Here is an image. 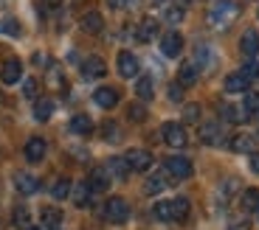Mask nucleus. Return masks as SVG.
Masks as SVG:
<instances>
[{
    "label": "nucleus",
    "instance_id": "nucleus-44",
    "mask_svg": "<svg viewBox=\"0 0 259 230\" xmlns=\"http://www.w3.org/2000/svg\"><path fill=\"white\" fill-rule=\"evenodd\" d=\"M228 230H251V222H248V219H234V222L228 224Z\"/></svg>",
    "mask_w": 259,
    "mask_h": 230
},
{
    "label": "nucleus",
    "instance_id": "nucleus-29",
    "mask_svg": "<svg viewBox=\"0 0 259 230\" xmlns=\"http://www.w3.org/2000/svg\"><path fill=\"white\" fill-rule=\"evenodd\" d=\"M71 132L73 135H91L93 132V121L88 115H73L71 118Z\"/></svg>",
    "mask_w": 259,
    "mask_h": 230
},
{
    "label": "nucleus",
    "instance_id": "nucleus-8",
    "mask_svg": "<svg viewBox=\"0 0 259 230\" xmlns=\"http://www.w3.org/2000/svg\"><path fill=\"white\" fill-rule=\"evenodd\" d=\"M116 68H118V76L121 79H136L138 76V59L136 53H130V51H121L116 59Z\"/></svg>",
    "mask_w": 259,
    "mask_h": 230
},
{
    "label": "nucleus",
    "instance_id": "nucleus-20",
    "mask_svg": "<svg viewBox=\"0 0 259 230\" xmlns=\"http://www.w3.org/2000/svg\"><path fill=\"white\" fill-rule=\"evenodd\" d=\"M163 188H169V174H166V171L152 174V177L144 183V194H149V197H152V194H161Z\"/></svg>",
    "mask_w": 259,
    "mask_h": 230
},
{
    "label": "nucleus",
    "instance_id": "nucleus-22",
    "mask_svg": "<svg viewBox=\"0 0 259 230\" xmlns=\"http://www.w3.org/2000/svg\"><path fill=\"white\" fill-rule=\"evenodd\" d=\"M104 168H107V174H110L113 180H127V174H130V166H127V160H124V157L107 160V163H104Z\"/></svg>",
    "mask_w": 259,
    "mask_h": 230
},
{
    "label": "nucleus",
    "instance_id": "nucleus-25",
    "mask_svg": "<svg viewBox=\"0 0 259 230\" xmlns=\"http://www.w3.org/2000/svg\"><path fill=\"white\" fill-rule=\"evenodd\" d=\"M237 186H240L237 180H226V183L217 188V205H220V208H226V205L231 202V197H234V191H237Z\"/></svg>",
    "mask_w": 259,
    "mask_h": 230
},
{
    "label": "nucleus",
    "instance_id": "nucleus-13",
    "mask_svg": "<svg viewBox=\"0 0 259 230\" xmlns=\"http://www.w3.org/2000/svg\"><path fill=\"white\" fill-rule=\"evenodd\" d=\"M240 51H242V56H245V59H256V53H259V34L253 31V28H248V31L242 34Z\"/></svg>",
    "mask_w": 259,
    "mask_h": 230
},
{
    "label": "nucleus",
    "instance_id": "nucleus-38",
    "mask_svg": "<svg viewBox=\"0 0 259 230\" xmlns=\"http://www.w3.org/2000/svg\"><path fill=\"white\" fill-rule=\"evenodd\" d=\"M127 115H130V121H147V109H144V104H130Z\"/></svg>",
    "mask_w": 259,
    "mask_h": 230
},
{
    "label": "nucleus",
    "instance_id": "nucleus-41",
    "mask_svg": "<svg viewBox=\"0 0 259 230\" xmlns=\"http://www.w3.org/2000/svg\"><path fill=\"white\" fill-rule=\"evenodd\" d=\"M23 96L37 98V79H26V82H23Z\"/></svg>",
    "mask_w": 259,
    "mask_h": 230
},
{
    "label": "nucleus",
    "instance_id": "nucleus-7",
    "mask_svg": "<svg viewBox=\"0 0 259 230\" xmlns=\"http://www.w3.org/2000/svg\"><path fill=\"white\" fill-rule=\"evenodd\" d=\"M181 51H183V37L178 31H166L161 37V53L163 56H169V59H175V56H181Z\"/></svg>",
    "mask_w": 259,
    "mask_h": 230
},
{
    "label": "nucleus",
    "instance_id": "nucleus-18",
    "mask_svg": "<svg viewBox=\"0 0 259 230\" xmlns=\"http://www.w3.org/2000/svg\"><path fill=\"white\" fill-rule=\"evenodd\" d=\"M79 26H82V31H88V34H102L104 17L99 12H84L82 20H79Z\"/></svg>",
    "mask_w": 259,
    "mask_h": 230
},
{
    "label": "nucleus",
    "instance_id": "nucleus-47",
    "mask_svg": "<svg viewBox=\"0 0 259 230\" xmlns=\"http://www.w3.org/2000/svg\"><path fill=\"white\" fill-rule=\"evenodd\" d=\"M42 3H46V6H51V9H54V6H59V0H42Z\"/></svg>",
    "mask_w": 259,
    "mask_h": 230
},
{
    "label": "nucleus",
    "instance_id": "nucleus-36",
    "mask_svg": "<svg viewBox=\"0 0 259 230\" xmlns=\"http://www.w3.org/2000/svg\"><path fill=\"white\" fill-rule=\"evenodd\" d=\"M0 34H9V37H20V23L14 17L0 20Z\"/></svg>",
    "mask_w": 259,
    "mask_h": 230
},
{
    "label": "nucleus",
    "instance_id": "nucleus-4",
    "mask_svg": "<svg viewBox=\"0 0 259 230\" xmlns=\"http://www.w3.org/2000/svg\"><path fill=\"white\" fill-rule=\"evenodd\" d=\"M161 138H163V143H169V146H175V149H183L189 143V135H186V129H183V124H175V121L163 124Z\"/></svg>",
    "mask_w": 259,
    "mask_h": 230
},
{
    "label": "nucleus",
    "instance_id": "nucleus-21",
    "mask_svg": "<svg viewBox=\"0 0 259 230\" xmlns=\"http://www.w3.org/2000/svg\"><path fill=\"white\" fill-rule=\"evenodd\" d=\"M256 135H251V132H242V135H237V138H231V149L234 152H253L256 149Z\"/></svg>",
    "mask_w": 259,
    "mask_h": 230
},
{
    "label": "nucleus",
    "instance_id": "nucleus-35",
    "mask_svg": "<svg viewBox=\"0 0 259 230\" xmlns=\"http://www.w3.org/2000/svg\"><path fill=\"white\" fill-rule=\"evenodd\" d=\"M152 216H155L158 222H172V202H158L155 208H152Z\"/></svg>",
    "mask_w": 259,
    "mask_h": 230
},
{
    "label": "nucleus",
    "instance_id": "nucleus-26",
    "mask_svg": "<svg viewBox=\"0 0 259 230\" xmlns=\"http://www.w3.org/2000/svg\"><path fill=\"white\" fill-rule=\"evenodd\" d=\"M136 96L141 98V101H152V98H155V87H152V79L149 76H141L136 82Z\"/></svg>",
    "mask_w": 259,
    "mask_h": 230
},
{
    "label": "nucleus",
    "instance_id": "nucleus-48",
    "mask_svg": "<svg viewBox=\"0 0 259 230\" xmlns=\"http://www.w3.org/2000/svg\"><path fill=\"white\" fill-rule=\"evenodd\" d=\"M133 3H136V0H124V6H133Z\"/></svg>",
    "mask_w": 259,
    "mask_h": 230
},
{
    "label": "nucleus",
    "instance_id": "nucleus-19",
    "mask_svg": "<svg viewBox=\"0 0 259 230\" xmlns=\"http://www.w3.org/2000/svg\"><path fill=\"white\" fill-rule=\"evenodd\" d=\"M197 76H200V68L194 62H183L181 71H178V84H183V87H192L194 82H197Z\"/></svg>",
    "mask_w": 259,
    "mask_h": 230
},
{
    "label": "nucleus",
    "instance_id": "nucleus-11",
    "mask_svg": "<svg viewBox=\"0 0 259 230\" xmlns=\"http://www.w3.org/2000/svg\"><path fill=\"white\" fill-rule=\"evenodd\" d=\"M107 73V65L102 56H88L82 62V79H102Z\"/></svg>",
    "mask_w": 259,
    "mask_h": 230
},
{
    "label": "nucleus",
    "instance_id": "nucleus-31",
    "mask_svg": "<svg viewBox=\"0 0 259 230\" xmlns=\"http://www.w3.org/2000/svg\"><path fill=\"white\" fill-rule=\"evenodd\" d=\"M242 211H259V188H248L242 194Z\"/></svg>",
    "mask_w": 259,
    "mask_h": 230
},
{
    "label": "nucleus",
    "instance_id": "nucleus-50",
    "mask_svg": "<svg viewBox=\"0 0 259 230\" xmlns=\"http://www.w3.org/2000/svg\"><path fill=\"white\" fill-rule=\"evenodd\" d=\"M51 230H59V227H51Z\"/></svg>",
    "mask_w": 259,
    "mask_h": 230
},
{
    "label": "nucleus",
    "instance_id": "nucleus-15",
    "mask_svg": "<svg viewBox=\"0 0 259 230\" xmlns=\"http://www.w3.org/2000/svg\"><path fill=\"white\" fill-rule=\"evenodd\" d=\"M93 101L102 109H113L118 104V90L116 87H99L96 93H93Z\"/></svg>",
    "mask_w": 259,
    "mask_h": 230
},
{
    "label": "nucleus",
    "instance_id": "nucleus-6",
    "mask_svg": "<svg viewBox=\"0 0 259 230\" xmlns=\"http://www.w3.org/2000/svg\"><path fill=\"white\" fill-rule=\"evenodd\" d=\"M14 188H17L23 197H31V194H37L39 191V180L34 177V174H28V171H14Z\"/></svg>",
    "mask_w": 259,
    "mask_h": 230
},
{
    "label": "nucleus",
    "instance_id": "nucleus-45",
    "mask_svg": "<svg viewBox=\"0 0 259 230\" xmlns=\"http://www.w3.org/2000/svg\"><path fill=\"white\" fill-rule=\"evenodd\" d=\"M251 171L259 174V154H253V157H251Z\"/></svg>",
    "mask_w": 259,
    "mask_h": 230
},
{
    "label": "nucleus",
    "instance_id": "nucleus-27",
    "mask_svg": "<svg viewBox=\"0 0 259 230\" xmlns=\"http://www.w3.org/2000/svg\"><path fill=\"white\" fill-rule=\"evenodd\" d=\"M189 199L186 197H178V199H172V222H186L189 219Z\"/></svg>",
    "mask_w": 259,
    "mask_h": 230
},
{
    "label": "nucleus",
    "instance_id": "nucleus-34",
    "mask_svg": "<svg viewBox=\"0 0 259 230\" xmlns=\"http://www.w3.org/2000/svg\"><path fill=\"white\" fill-rule=\"evenodd\" d=\"M220 115L226 118L228 124H240V121H245V118H242L245 112H240V109L231 107V104H223V107H220Z\"/></svg>",
    "mask_w": 259,
    "mask_h": 230
},
{
    "label": "nucleus",
    "instance_id": "nucleus-10",
    "mask_svg": "<svg viewBox=\"0 0 259 230\" xmlns=\"http://www.w3.org/2000/svg\"><path fill=\"white\" fill-rule=\"evenodd\" d=\"M0 79H3V82L6 84H17L20 79H23V62H20V59H6V62H3V68H0Z\"/></svg>",
    "mask_w": 259,
    "mask_h": 230
},
{
    "label": "nucleus",
    "instance_id": "nucleus-33",
    "mask_svg": "<svg viewBox=\"0 0 259 230\" xmlns=\"http://www.w3.org/2000/svg\"><path fill=\"white\" fill-rule=\"evenodd\" d=\"M242 112H245V118H259V93H248Z\"/></svg>",
    "mask_w": 259,
    "mask_h": 230
},
{
    "label": "nucleus",
    "instance_id": "nucleus-16",
    "mask_svg": "<svg viewBox=\"0 0 259 230\" xmlns=\"http://www.w3.org/2000/svg\"><path fill=\"white\" fill-rule=\"evenodd\" d=\"M248 87H251V79H248L242 71L228 73L226 76V93H248Z\"/></svg>",
    "mask_w": 259,
    "mask_h": 230
},
{
    "label": "nucleus",
    "instance_id": "nucleus-5",
    "mask_svg": "<svg viewBox=\"0 0 259 230\" xmlns=\"http://www.w3.org/2000/svg\"><path fill=\"white\" fill-rule=\"evenodd\" d=\"M124 160H127L130 171H149L152 168V152H147V149H130L127 154H124Z\"/></svg>",
    "mask_w": 259,
    "mask_h": 230
},
{
    "label": "nucleus",
    "instance_id": "nucleus-23",
    "mask_svg": "<svg viewBox=\"0 0 259 230\" xmlns=\"http://www.w3.org/2000/svg\"><path fill=\"white\" fill-rule=\"evenodd\" d=\"M54 115V98H37V101H34V118H37V121H48V118H51Z\"/></svg>",
    "mask_w": 259,
    "mask_h": 230
},
{
    "label": "nucleus",
    "instance_id": "nucleus-49",
    "mask_svg": "<svg viewBox=\"0 0 259 230\" xmlns=\"http://www.w3.org/2000/svg\"><path fill=\"white\" fill-rule=\"evenodd\" d=\"M26 230H39V227H34V224H31V227H26Z\"/></svg>",
    "mask_w": 259,
    "mask_h": 230
},
{
    "label": "nucleus",
    "instance_id": "nucleus-39",
    "mask_svg": "<svg viewBox=\"0 0 259 230\" xmlns=\"http://www.w3.org/2000/svg\"><path fill=\"white\" fill-rule=\"evenodd\" d=\"M166 96H169V101H181V98H183V84H169V87H166Z\"/></svg>",
    "mask_w": 259,
    "mask_h": 230
},
{
    "label": "nucleus",
    "instance_id": "nucleus-37",
    "mask_svg": "<svg viewBox=\"0 0 259 230\" xmlns=\"http://www.w3.org/2000/svg\"><path fill=\"white\" fill-rule=\"evenodd\" d=\"M102 135H104V141H110V143H116L118 138H121V129L116 127L113 121H104V127H102Z\"/></svg>",
    "mask_w": 259,
    "mask_h": 230
},
{
    "label": "nucleus",
    "instance_id": "nucleus-17",
    "mask_svg": "<svg viewBox=\"0 0 259 230\" xmlns=\"http://www.w3.org/2000/svg\"><path fill=\"white\" fill-rule=\"evenodd\" d=\"M46 152H48V146H46L42 138H31V141L26 143V149H23V154H26L28 163H39V160L46 157Z\"/></svg>",
    "mask_w": 259,
    "mask_h": 230
},
{
    "label": "nucleus",
    "instance_id": "nucleus-1",
    "mask_svg": "<svg viewBox=\"0 0 259 230\" xmlns=\"http://www.w3.org/2000/svg\"><path fill=\"white\" fill-rule=\"evenodd\" d=\"M237 17H240V3H234V0H214L208 9V26L217 31H226Z\"/></svg>",
    "mask_w": 259,
    "mask_h": 230
},
{
    "label": "nucleus",
    "instance_id": "nucleus-24",
    "mask_svg": "<svg viewBox=\"0 0 259 230\" xmlns=\"http://www.w3.org/2000/svg\"><path fill=\"white\" fill-rule=\"evenodd\" d=\"M73 191V183L68 177H57L54 180V186H51V197L54 199H68Z\"/></svg>",
    "mask_w": 259,
    "mask_h": 230
},
{
    "label": "nucleus",
    "instance_id": "nucleus-12",
    "mask_svg": "<svg viewBox=\"0 0 259 230\" xmlns=\"http://www.w3.org/2000/svg\"><path fill=\"white\" fill-rule=\"evenodd\" d=\"M88 186L93 188V194H96V191H107V188L113 186V177L107 174V168H104V166H99V168H93V171H91Z\"/></svg>",
    "mask_w": 259,
    "mask_h": 230
},
{
    "label": "nucleus",
    "instance_id": "nucleus-2",
    "mask_svg": "<svg viewBox=\"0 0 259 230\" xmlns=\"http://www.w3.org/2000/svg\"><path fill=\"white\" fill-rule=\"evenodd\" d=\"M102 213H104V219H107V222L124 224L130 219V205H127V199H121V197H110L107 202H104Z\"/></svg>",
    "mask_w": 259,
    "mask_h": 230
},
{
    "label": "nucleus",
    "instance_id": "nucleus-46",
    "mask_svg": "<svg viewBox=\"0 0 259 230\" xmlns=\"http://www.w3.org/2000/svg\"><path fill=\"white\" fill-rule=\"evenodd\" d=\"M107 6H110V9H121L124 0H107Z\"/></svg>",
    "mask_w": 259,
    "mask_h": 230
},
{
    "label": "nucleus",
    "instance_id": "nucleus-30",
    "mask_svg": "<svg viewBox=\"0 0 259 230\" xmlns=\"http://www.w3.org/2000/svg\"><path fill=\"white\" fill-rule=\"evenodd\" d=\"M12 222H14V227H20V230L31 227V211H28L26 205H17V208H14V216H12Z\"/></svg>",
    "mask_w": 259,
    "mask_h": 230
},
{
    "label": "nucleus",
    "instance_id": "nucleus-32",
    "mask_svg": "<svg viewBox=\"0 0 259 230\" xmlns=\"http://www.w3.org/2000/svg\"><path fill=\"white\" fill-rule=\"evenodd\" d=\"M62 222V211L59 208H42V224L46 227H59Z\"/></svg>",
    "mask_w": 259,
    "mask_h": 230
},
{
    "label": "nucleus",
    "instance_id": "nucleus-43",
    "mask_svg": "<svg viewBox=\"0 0 259 230\" xmlns=\"http://www.w3.org/2000/svg\"><path fill=\"white\" fill-rule=\"evenodd\" d=\"M166 20H169V23H181V20H183V9L169 6V9H166Z\"/></svg>",
    "mask_w": 259,
    "mask_h": 230
},
{
    "label": "nucleus",
    "instance_id": "nucleus-42",
    "mask_svg": "<svg viewBox=\"0 0 259 230\" xmlns=\"http://www.w3.org/2000/svg\"><path fill=\"white\" fill-rule=\"evenodd\" d=\"M242 73H245V76L251 79V82H253V79H259V62H253V59H251V62H248L245 68H242Z\"/></svg>",
    "mask_w": 259,
    "mask_h": 230
},
{
    "label": "nucleus",
    "instance_id": "nucleus-40",
    "mask_svg": "<svg viewBox=\"0 0 259 230\" xmlns=\"http://www.w3.org/2000/svg\"><path fill=\"white\" fill-rule=\"evenodd\" d=\"M183 118H186L189 124L197 121V118H200V104H189V107H183Z\"/></svg>",
    "mask_w": 259,
    "mask_h": 230
},
{
    "label": "nucleus",
    "instance_id": "nucleus-14",
    "mask_svg": "<svg viewBox=\"0 0 259 230\" xmlns=\"http://www.w3.org/2000/svg\"><path fill=\"white\" fill-rule=\"evenodd\" d=\"M155 34H158V20L155 17H144L141 23H138V28H136V39H138V42H152Z\"/></svg>",
    "mask_w": 259,
    "mask_h": 230
},
{
    "label": "nucleus",
    "instance_id": "nucleus-9",
    "mask_svg": "<svg viewBox=\"0 0 259 230\" xmlns=\"http://www.w3.org/2000/svg\"><path fill=\"white\" fill-rule=\"evenodd\" d=\"M200 141L206 143V146H220L223 141H226V135H223V127L217 121H206L200 127Z\"/></svg>",
    "mask_w": 259,
    "mask_h": 230
},
{
    "label": "nucleus",
    "instance_id": "nucleus-28",
    "mask_svg": "<svg viewBox=\"0 0 259 230\" xmlns=\"http://www.w3.org/2000/svg\"><path fill=\"white\" fill-rule=\"evenodd\" d=\"M73 199H76V205L79 208H88L91 205V199H93V188L88 186V183H76V188H73Z\"/></svg>",
    "mask_w": 259,
    "mask_h": 230
},
{
    "label": "nucleus",
    "instance_id": "nucleus-3",
    "mask_svg": "<svg viewBox=\"0 0 259 230\" xmlns=\"http://www.w3.org/2000/svg\"><path fill=\"white\" fill-rule=\"evenodd\" d=\"M163 171H166L169 177H175V180H189L194 168H192V160H189V157L172 154V157L163 160Z\"/></svg>",
    "mask_w": 259,
    "mask_h": 230
}]
</instances>
